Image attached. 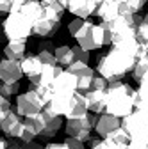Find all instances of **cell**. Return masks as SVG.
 Returning a JSON list of instances; mask_svg holds the SVG:
<instances>
[{"label":"cell","instance_id":"obj_2","mask_svg":"<svg viewBox=\"0 0 148 149\" xmlns=\"http://www.w3.org/2000/svg\"><path fill=\"white\" fill-rule=\"evenodd\" d=\"M134 92L125 82H113L107 87V105H105V114H111L114 117L125 119L136 110L134 107Z\"/></svg>","mask_w":148,"mask_h":149},{"label":"cell","instance_id":"obj_10","mask_svg":"<svg viewBox=\"0 0 148 149\" xmlns=\"http://www.w3.org/2000/svg\"><path fill=\"white\" fill-rule=\"evenodd\" d=\"M70 73H73L79 80V92H86L91 89V85H93V80L97 77V71L91 68L89 64H84V62H75L71 64L70 68H66Z\"/></svg>","mask_w":148,"mask_h":149},{"label":"cell","instance_id":"obj_27","mask_svg":"<svg viewBox=\"0 0 148 149\" xmlns=\"http://www.w3.org/2000/svg\"><path fill=\"white\" fill-rule=\"evenodd\" d=\"M73 53H75V62H84V64H89V52L82 50L79 45L77 46H73Z\"/></svg>","mask_w":148,"mask_h":149},{"label":"cell","instance_id":"obj_20","mask_svg":"<svg viewBox=\"0 0 148 149\" xmlns=\"http://www.w3.org/2000/svg\"><path fill=\"white\" fill-rule=\"evenodd\" d=\"M27 57V43L23 41H7L4 48V59L22 62Z\"/></svg>","mask_w":148,"mask_h":149},{"label":"cell","instance_id":"obj_4","mask_svg":"<svg viewBox=\"0 0 148 149\" xmlns=\"http://www.w3.org/2000/svg\"><path fill=\"white\" fill-rule=\"evenodd\" d=\"M121 128L130 137V144L148 147V112L134 110L130 116L121 119Z\"/></svg>","mask_w":148,"mask_h":149},{"label":"cell","instance_id":"obj_26","mask_svg":"<svg viewBox=\"0 0 148 149\" xmlns=\"http://www.w3.org/2000/svg\"><path fill=\"white\" fill-rule=\"evenodd\" d=\"M89 149H114L105 139L102 137H91L89 140Z\"/></svg>","mask_w":148,"mask_h":149},{"label":"cell","instance_id":"obj_22","mask_svg":"<svg viewBox=\"0 0 148 149\" xmlns=\"http://www.w3.org/2000/svg\"><path fill=\"white\" fill-rule=\"evenodd\" d=\"M55 59H57V64L63 66L64 69L70 68L71 64H75V53H73V46H57L55 48Z\"/></svg>","mask_w":148,"mask_h":149},{"label":"cell","instance_id":"obj_24","mask_svg":"<svg viewBox=\"0 0 148 149\" xmlns=\"http://www.w3.org/2000/svg\"><path fill=\"white\" fill-rule=\"evenodd\" d=\"M137 41L143 46H148V13L143 16V23L137 29Z\"/></svg>","mask_w":148,"mask_h":149},{"label":"cell","instance_id":"obj_6","mask_svg":"<svg viewBox=\"0 0 148 149\" xmlns=\"http://www.w3.org/2000/svg\"><path fill=\"white\" fill-rule=\"evenodd\" d=\"M97 121H98V114L89 112L82 119H68L64 123V132L71 139L87 142V140H91V130H95Z\"/></svg>","mask_w":148,"mask_h":149},{"label":"cell","instance_id":"obj_9","mask_svg":"<svg viewBox=\"0 0 148 149\" xmlns=\"http://www.w3.org/2000/svg\"><path fill=\"white\" fill-rule=\"evenodd\" d=\"M100 4L102 0H66V9L75 18L89 20L91 16H97Z\"/></svg>","mask_w":148,"mask_h":149},{"label":"cell","instance_id":"obj_23","mask_svg":"<svg viewBox=\"0 0 148 149\" xmlns=\"http://www.w3.org/2000/svg\"><path fill=\"white\" fill-rule=\"evenodd\" d=\"M18 92H20V82H16V84H2L0 85V98L18 96Z\"/></svg>","mask_w":148,"mask_h":149},{"label":"cell","instance_id":"obj_12","mask_svg":"<svg viewBox=\"0 0 148 149\" xmlns=\"http://www.w3.org/2000/svg\"><path fill=\"white\" fill-rule=\"evenodd\" d=\"M23 77L25 74H23L22 62L2 59V62H0V82L2 84H16Z\"/></svg>","mask_w":148,"mask_h":149},{"label":"cell","instance_id":"obj_17","mask_svg":"<svg viewBox=\"0 0 148 149\" xmlns=\"http://www.w3.org/2000/svg\"><path fill=\"white\" fill-rule=\"evenodd\" d=\"M121 6L123 4L111 2V0H102V4L98 6V11H97V16L104 23H113L121 16Z\"/></svg>","mask_w":148,"mask_h":149},{"label":"cell","instance_id":"obj_30","mask_svg":"<svg viewBox=\"0 0 148 149\" xmlns=\"http://www.w3.org/2000/svg\"><path fill=\"white\" fill-rule=\"evenodd\" d=\"M107 87H109V82L104 78V77H100V74H97L95 77V80H93V85H91V89H98V91H107ZM89 89V91H91Z\"/></svg>","mask_w":148,"mask_h":149},{"label":"cell","instance_id":"obj_3","mask_svg":"<svg viewBox=\"0 0 148 149\" xmlns=\"http://www.w3.org/2000/svg\"><path fill=\"white\" fill-rule=\"evenodd\" d=\"M32 34H34V23L22 11L7 14L6 22L2 23V39L6 37L7 41H23V43H27Z\"/></svg>","mask_w":148,"mask_h":149},{"label":"cell","instance_id":"obj_1","mask_svg":"<svg viewBox=\"0 0 148 149\" xmlns=\"http://www.w3.org/2000/svg\"><path fill=\"white\" fill-rule=\"evenodd\" d=\"M136 50L120 48V46H111L105 53H100L97 57V74L104 77L109 84L121 82L130 71H134L136 59H137Z\"/></svg>","mask_w":148,"mask_h":149},{"label":"cell","instance_id":"obj_31","mask_svg":"<svg viewBox=\"0 0 148 149\" xmlns=\"http://www.w3.org/2000/svg\"><path fill=\"white\" fill-rule=\"evenodd\" d=\"M64 144L68 149H86L84 142L82 140H77V139H71V137H66L64 139Z\"/></svg>","mask_w":148,"mask_h":149},{"label":"cell","instance_id":"obj_5","mask_svg":"<svg viewBox=\"0 0 148 149\" xmlns=\"http://www.w3.org/2000/svg\"><path fill=\"white\" fill-rule=\"evenodd\" d=\"M45 107H47V103L34 89H27L25 92L18 94V98L14 101V112L23 119L39 116L45 110Z\"/></svg>","mask_w":148,"mask_h":149},{"label":"cell","instance_id":"obj_21","mask_svg":"<svg viewBox=\"0 0 148 149\" xmlns=\"http://www.w3.org/2000/svg\"><path fill=\"white\" fill-rule=\"evenodd\" d=\"M43 11H45V7H43V4L39 2V0H29V2L22 7V13L29 18L32 23H38L41 20Z\"/></svg>","mask_w":148,"mask_h":149},{"label":"cell","instance_id":"obj_34","mask_svg":"<svg viewBox=\"0 0 148 149\" xmlns=\"http://www.w3.org/2000/svg\"><path fill=\"white\" fill-rule=\"evenodd\" d=\"M7 147H9V140L2 137V139H0V149H7Z\"/></svg>","mask_w":148,"mask_h":149},{"label":"cell","instance_id":"obj_29","mask_svg":"<svg viewBox=\"0 0 148 149\" xmlns=\"http://www.w3.org/2000/svg\"><path fill=\"white\" fill-rule=\"evenodd\" d=\"M39 2H41L45 7H55V9L68 11V9H66V0H39Z\"/></svg>","mask_w":148,"mask_h":149},{"label":"cell","instance_id":"obj_35","mask_svg":"<svg viewBox=\"0 0 148 149\" xmlns=\"http://www.w3.org/2000/svg\"><path fill=\"white\" fill-rule=\"evenodd\" d=\"M127 149H148V147H143V146H136V144H130Z\"/></svg>","mask_w":148,"mask_h":149},{"label":"cell","instance_id":"obj_18","mask_svg":"<svg viewBox=\"0 0 148 149\" xmlns=\"http://www.w3.org/2000/svg\"><path fill=\"white\" fill-rule=\"evenodd\" d=\"M89 112L93 114H105V105H107V91H98V89H91L86 92Z\"/></svg>","mask_w":148,"mask_h":149},{"label":"cell","instance_id":"obj_19","mask_svg":"<svg viewBox=\"0 0 148 149\" xmlns=\"http://www.w3.org/2000/svg\"><path fill=\"white\" fill-rule=\"evenodd\" d=\"M59 25H61L59 22L50 20V18L43 16L38 23H34V36L41 37V39H50V37H54L55 34H57Z\"/></svg>","mask_w":148,"mask_h":149},{"label":"cell","instance_id":"obj_36","mask_svg":"<svg viewBox=\"0 0 148 149\" xmlns=\"http://www.w3.org/2000/svg\"><path fill=\"white\" fill-rule=\"evenodd\" d=\"M36 142H38V140H36ZM36 142H32V149H45V147H41V146H38V144H36Z\"/></svg>","mask_w":148,"mask_h":149},{"label":"cell","instance_id":"obj_8","mask_svg":"<svg viewBox=\"0 0 148 149\" xmlns=\"http://www.w3.org/2000/svg\"><path fill=\"white\" fill-rule=\"evenodd\" d=\"M79 91V80L73 73H70L68 69H64L57 78H55L54 85H52V92L54 96H73Z\"/></svg>","mask_w":148,"mask_h":149},{"label":"cell","instance_id":"obj_14","mask_svg":"<svg viewBox=\"0 0 148 149\" xmlns=\"http://www.w3.org/2000/svg\"><path fill=\"white\" fill-rule=\"evenodd\" d=\"M120 128H121V119L120 117H114L111 114H100L98 121H97V126H95V132H97L98 137L107 139L114 132H118Z\"/></svg>","mask_w":148,"mask_h":149},{"label":"cell","instance_id":"obj_13","mask_svg":"<svg viewBox=\"0 0 148 149\" xmlns=\"http://www.w3.org/2000/svg\"><path fill=\"white\" fill-rule=\"evenodd\" d=\"M0 130L7 139H20L23 132V117H20L16 112H11L9 116L0 119Z\"/></svg>","mask_w":148,"mask_h":149},{"label":"cell","instance_id":"obj_16","mask_svg":"<svg viewBox=\"0 0 148 149\" xmlns=\"http://www.w3.org/2000/svg\"><path fill=\"white\" fill-rule=\"evenodd\" d=\"M22 68H23V74L29 78V82H32V80L39 78V74L43 73V69L47 66L41 62L38 53H29L27 57L22 61Z\"/></svg>","mask_w":148,"mask_h":149},{"label":"cell","instance_id":"obj_7","mask_svg":"<svg viewBox=\"0 0 148 149\" xmlns=\"http://www.w3.org/2000/svg\"><path fill=\"white\" fill-rule=\"evenodd\" d=\"M36 133H38V139L39 140H48V139H54L55 135L59 133V130L63 126V117L59 116H52L48 112H41L39 116L36 117H29Z\"/></svg>","mask_w":148,"mask_h":149},{"label":"cell","instance_id":"obj_11","mask_svg":"<svg viewBox=\"0 0 148 149\" xmlns=\"http://www.w3.org/2000/svg\"><path fill=\"white\" fill-rule=\"evenodd\" d=\"M95 27H97V25L91 22V20H86L84 27L80 29V32H79L77 37H75L77 45H79L82 50H86V52H93V50H100V48H102V46L98 45V41H97Z\"/></svg>","mask_w":148,"mask_h":149},{"label":"cell","instance_id":"obj_32","mask_svg":"<svg viewBox=\"0 0 148 149\" xmlns=\"http://www.w3.org/2000/svg\"><path fill=\"white\" fill-rule=\"evenodd\" d=\"M39 52H52V53H55V46L52 45L50 39H41L38 43V53Z\"/></svg>","mask_w":148,"mask_h":149},{"label":"cell","instance_id":"obj_33","mask_svg":"<svg viewBox=\"0 0 148 149\" xmlns=\"http://www.w3.org/2000/svg\"><path fill=\"white\" fill-rule=\"evenodd\" d=\"M45 149H68V147L64 142H50V144H47Z\"/></svg>","mask_w":148,"mask_h":149},{"label":"cell","instance_id":"obj_28","mask_svg":"<svg viewBox=\"0 0 148 149\" xmlns=\"http://www.w3.org/2000/svg\"><path fill=\"white\" fill-rule=\"evenodd\" d=\"M13 110V105L9 101V98H0V119H4L6 116H9Z\"/></svg>","mask_w":148,"mask_h":149},{"label":"cell","instance_id":"obj_15","mask_svg":"<svg viewBox=\"0 0 148 149\" xmlns=\"http://www.w3.org/2000/svg\"><path fill=\"white\" fill-rule=\"evenodd\" d=\"M89 114V105H87V98L84 92H75L71 98L70 108H68V114H66V121L68 119H82Z\"/></svg>","mask_w":148,"mask_h":149},{"label":"cell","instance_id":"obj_37","mask_svg":"<svg viewBox=\"0 0 148 149\" xmlns=\"http://www.w3.org/2000/svg\"><path fill=\"white\" fill-rule=\"evenodd\" d=\"M111 2H118V4H125L127 0H111Z\"/></svg>","mask_w":148,"mask_h":149},{"label":"cell","instance_id":"obj_25","mask_svg":"<svg viewBox=\"0 0 148 149\" xmlns=\"http://www.w3.org/2000/svg\"><path fill=\"white\" fill-rule=\"evenodd\" d=\"M84 23H86V20H82V18H75V20H71L68 23V32H70V36L73 37V39L77 37V34L80 32V29L84 27Z\"/></svg>","mask_w":148,"mask_h":149}]
</instances>
